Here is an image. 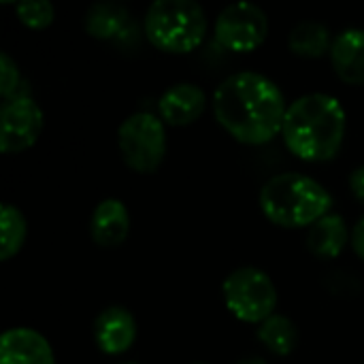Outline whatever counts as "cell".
<instances>
[{
    "mask_svg": "<svg viewBox=\"0 0 364 364\" xmlns=\"http://www.w3.org/2000/svg\"><path fill=\"white\" fill-rule=\"evenodd\" d=\"M220 126L243 145H264L284 130L288 113L282 90L264 75L237 73L213 94Z\"/></svg>",
    "mask_w": 364,
    "mask_h": 364,
    "instance_id": "cell-1",
    "label": "cell"
},
{
    "mask_svg": "<svg viewBox=\"0 0 364 364\" xmlns=\"http://www.w3.org/2000/svg\"><path fill=\"white\" fill-rule=\"evenodd\" d=\"M288 149L305 162L333 160L346 136V109L331 94H307L296 98L284 119Z\"/></svg>",
    "mask_w": 364,
    "mask_h": 364,
    "instance_id": "cell-2",
    "label": "cell"
},
{
    "mask_svg": "<svg viewBox=\"0 0 364 364\" xmlns=\"http://www.w3.org/2000/svg\"><path fill=\"white\" fill-rule=\"evenodd\" d=\"M333 198L316 179L301 173H282L269 179L260 192V209L269 222L282 228H305L328 215Z\"/></svg>",
    "mask_w": 364,
    "mask_h": 364,
    "instance_id": "cell-3",
    "label": "cell"
},
{
    "mask_svg": "<svg viewBox=\"0 0 364 364\" xmlns=\"http://www.w3.org/2000/svg\"><path fill=\"white\" fill-rule=\"evenodd\" d=\"M147 41L166 53H190L207 34L205 9L194 0H158L145 13Z\"/></svg>",
    "mask_w": 364,
    "mask_h": 364,
    "instance_id": "cell-4",
    "label": "cell"
},
{
    "mask_svg": "<svg viewBox=\"0 0 364 364\" xmlns=\"http://www.w3.org/2000/svg\"><path fill=\"white\" fill-rule=\"evenodd\" d=\"M228 311L247 324H262L269 320L277 305V290L271 277L254 267L232 271L222 286Z\"/></svg>",
    "mask_w": 364,
    "mask_h": 364,
    "instance_id": "cell-5",
    "label": "cell"
},
{
    "mask_svg": "<svg viewBox=\"0 0 364 364\" xmlns=\"http://www.w3.org/2000/svg\"><path fill=\"white\" fill-rule=\"evenodd\" d=\"M117 145L128 168L136 173H154L166 156L164 122L154 113H134L119 126Z\"/></svg>",
    "mask_w": 364,
    "mask_h": 364,
    "instance_id": "cell-6",
    "label": "cell"
},
{
    "mask_svg": "<svg viewBox=\"0 0 364 364\" xmlns=\"http://www.w3.org/2000/svg\"><path fill=\"white\" fill-rule=\"evenodd\" d=\"M269 36L267 13L250 2L226 6L215 21V38L220 45L235 53L256 51Z\"/></svg>",
    "mask_w": 364,
    "mask_h": 364,
    "instance_id": "cell-7",
    "label": "cell"
},
{
    "mask_svg": "<svg viewBox=\"0 0 364 364\" xmlns=\"http://www.w3.org/2000/svg\"><path fill=\"white\" fill-rule=\"evenodd\" d=\"M43 132V111L30 96H15L0 111V151L19 154L30 149Z\"/></svg>",
    "mask_w": 364,
    "mask_h": 364,
    "instance_id": "cell-8",
    "label": "cell"
},
{
    "mask_svg": "<svg viewBox=\"0 0 364 364\" xmlns=\"http://www.w3.org/2000/svg\"><path fill=\"white\" fill-rule=\"evenodd\" d=\"M94 341L109 356L124 354L136 341V320L126 307H107L94 322Z\"/></svg>",
    "mask_w": 364,
    "mask_h": 364,
    "instance_id": "cell-9",
    "label": "cell"
},
{
    "mask_svg": "<svg viewBox=\"0 0 364 364\" xmlns=\"http://www.w3.org/2000/svg\"><path fill=\"white\" fill-rule=\"evenodd\" d=\"M207 107V94L194 83H177L168 87L158 100L160 119L168 126L194 124Z\"/></svg>",
    "mask_w": 364,
    "mask_h": 364,
    "instance_id": "cell-10",
    "label": "cell"
},
{
    "mask_svg": "<svg viewBox=\"0 0 364 364\" xmlns=\"http://www.w3.org/2000/svg\"><path fill=\"white\" fill-rule=\"evenodd\" d=\"M0 364H55L43 335L30 328H11L0 339Z\"/></svg>",
    "mask_w": 364,
    "mask_h": 364,
    "instance_id": "cell-11",
    "label": "cell"
},
{
    "mask_svg": "<svg viewBox=\"0 0 364 364\" xmlns=\"http://www.w3.org/2000/svg\"><path fill=\"white\" fill-rule=\"evenodd\" d=\"M331 64L337 77L348 85L364 83V30H343L331 47Z\"/></svg>",
    "mask_w": 364,
    "mask_h": 364,
    "instance_id": "cell-12",
    "label": "cell"
},
{
    "mask_svg": "<svg viewBox=\"0 0 364 364\" xmlns=\"http://www.w3.org/2000/svg\"><path fill=\"white\" fill-rule=\"evenodd\" d=\"M90 232L96 245L100 247H117L128 239L130 232V215L122 200L107 198L102 200L90 220Z\"/></svg>",
    "mask_w": 364,
    "mask_h": 364,
    "instance_id": "cell-13",
    "label": "cell"
},
{
    "mask_svg": "<svg viewBox=\"0 0 364 364\" xmlns=\"http://www.w3.org/2000/svg\"><path fill=\"white\" fill-rule=\"evenodd\" d=\"M352 237L348 235V226H346L343 218L335 215V213H328L309 228L307 247L316 258L333 260L343 252V247H346V243Z\"/></svg>",
    "mask_w": 364,
    "mask_h": 364,
    "instance_id": "cell-14",
    "label": "cell"
},
{
    "mask_svg": "<svg viewBox=\"0 0 364 364\" xmlns=\"http://www.w3.org/2000/svg\"><path fill=\"white\" fill-rule=\"evenodd\" d=\"M83 23L90 36L111 41L126 30L130 23V13L117 2H96L87 9Z\"/></svg>",
    "mask_w": 364,
    "mask_h": 364,
    "instance_id": "cell-15",
    "label": "cell"
},
{
    "mask_svg": "<svg viewBox=\"0 0 364 364\" xmlns=\"http://www.w3.org/2000/svg\"><path fill=\"white\" fill-rule=\"evenodd\" d=\"M288 45H290V51L294 55L316 60V58H322L324 53H331L333 41H331V32H328V28L324 23H320V21H301L290 32Z\"/></svg>",
    "mask_w": 364,
    "mask_h": 364,
    "instance_id": "cell-16",
    "label": "cell"
},
{
    "mask_svg": "<svg viewBox=\"0 0 364 364\" xmlns=\"http://www.w3.org/2000/svg\"><path fill=\"white\" fill-rule=\"evenodd\" d=\"M258 339L275 356H290L299 346V331L290 318L273 314L258 326Z\"/></svg>",
    "mask_w": 364,
    "mask_h": 364,
    "instance_id": "cell-17",
    "label": "cell"
},
{
    "mask_svg": "<svg viewBox=\"0 0 364 364\" xmlns=\"http://www.w3.org/2000/svg\"><path fill=\"white\" fill-rule=\"evenodd\" d=\"M28 224L23 213L13 205H2L0 209V260H11L26 241Z\"/></svg>",
    "mask_w": 364,
    "mask_h": 364,
    "instance_id": "cell-18",
    "label": "cell"
},
{
    "mask_svg": "<svg viewBox=\"0 0 364 364\" xmlns=\"http://www.w3.org/2000/svg\"><path fill=\"white\" fill-rule=\"evenodd\" d=\"M15 13L19 21L30 28V30H45L53 23L55 9L47 0H30V2H19L15 6Z\"/></svg>",
    "mask_w": 364,
    "mask_h": 364,
    "instance_id": "cell-19",
    "label": "cell"
},
{
    "mask_svg": "<svg viewBox=\"0 0 364 364\" xmlns=\"http://www.w3.org/2000/svg\"><path fill=\"white\" fill-rule=\"evenodd\" d=\"M17 87H19V68L11 60V55L2 51L0 53V96L4 100H11L17 96Z\"/></svg>",
    "mask_w": 364,
    "mask_h": 364,
    "instance_id": "cell-20",
    "label": "cell"
},
{
    "mask_svg": "<svg viewBox=\"0 0 364 364\" xmlns=\"http://www.w3.org/2000/svg\"><path fill=\"white\" fill-rule=\"evenodd\" d=\"M350 188H352L354 198H356L360 205H364V166L356 168V171L352 173V177H350Z\"/></svg>",
    "mask_w": 364,
    "mask_h": 364,
    "instance_id": "cell-21",
    "label": "cell"
},
{
    "mask_svg": "<svg viewBox=\"0 0 364 364\" xmlns=\"http://www.w3.org/2000/svg\"><path fill=\"white\" fill-rule=\"evenodd\" d=\"M352 247H354V252L358 254V258L364 260V218L354 226V230H352Z\"/></svg>",
    "mask_w": 364,
    "mask_h": 364,
    "instance_id": "cell-22",
    "label": "cell"
},
{
    "mask_svg": "<svg viewBox=\"0 0 364 364\" xmlns=\"http://www.w3.org/2000/svg\"><path fill=\"white\" fill-rule=\"evenodd\" d=\"M237 364H267L262 358H245V360H241V363Z\"/></svg>",
    "mask_w": 364,
    "mask_h": 364,
    "instance_id": "cell-23",
    "label": "cell"
},
{
    "mask_svg": "<svg viewBox=\"0 0 364 364\" xmlns=\"http://www.w3.org/2000/svg\"><path fill=\"white\" fill-rule=\"evenodd\" d=\"M126 364H136V363H126Z\"/></svg>",
    "mask_w": 364,
    "mask_h": 364,
    "instance_id": "cell-24",
    "label": "cell"
},
{
    "mask_svg": "<svg viewBox=\"0 0 364 364\" xmlns=\"http://www.w3.org/2000/svg\"><path fill=\"white\" fill-rule=\"evenodd\" d=\"M196 364H203V363H196Z\"/></svg>",
    "mask_w": 364,
    "mask_h": 364,
    "instance_id": "cell-25",
    "label": "cell"
}]
</instances>
